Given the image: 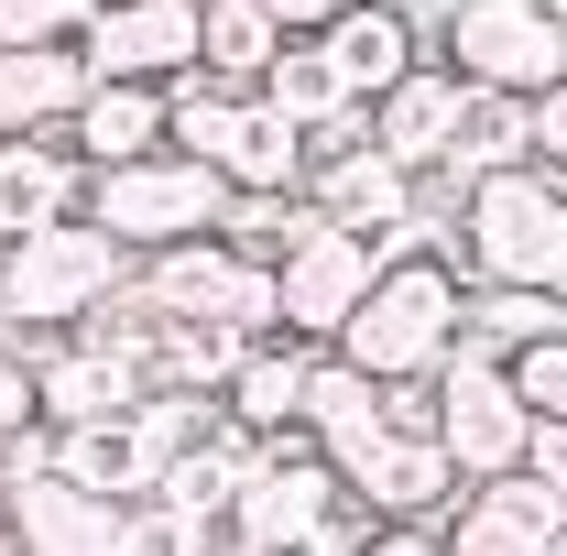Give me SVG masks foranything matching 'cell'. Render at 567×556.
<instances>
[{
	"label": "cell",
	"instance_id": "obj_41",
	"mask_svg": "<svg viewBox=\"0 0 567 556\" xmlns=\"http://www.w3.org/2000/svg\"><path fill=\"white\" fill-rule=\"evenodd\" d=\"M546 11H557V22H567V0H546Z\"/></svg>",
	"mask_w": 567,
	"mask_h": 556
},
{
	"label": "cell",
	"instance_id": "obj_1",
	"mask_svg": "<svg viewBox=\"0 0 567 556\" xmlns=\"http://www.w3.org/2000/svg\"><path fill=\"white\" fill-rule=\"evenodd\" d=\"M458 339H470V284H458V262L447 251H404V262L371 274L360 317L339 328V360L393 393V382H436L458 360Z\"/></svg>",
	"mask_w": 567,
	"mask_h": 556
},
{
	"label": "cell",
	"instance_id": "obj_19",
	"mask_svg": "<svg viewBox=\"0 0 567 556\" xmlns=\"http://www.w3.org/2000/svg\"><path fill=\"white\" fill-rule=\"evenodd\" d=\"M306 382H317V349H306V339H262L240 371H229L218 415L240 425L251 447H262V436H295V425H306Z\"/></svg>",
	"mask_w": 567,
	"mask_h": 556
},
{
	"label": "cell",
	"instance_id": "obj_9",
	"mask_svg": "<svg viewBox=\"0 0 567 556\" xmlns=\"http://www.w3.org/2000/svg\"><path fill=\"white\" fill-rule=\"evenodd\" d=\"M306 197L339 218V229H360L382 262H404V251H436L425 240V197L404 164H382L371 142H350V153H328V164H306Z\"/></svg>",
	"mask_w": 567,
	"mask_h": 556
},
{
	"label": "cell",
	"instance_id": "obj_27",
	"mask_svg": "<svg viewBox=\"0 0 567 556\" xmlns=\"http://www.w3.org/2000/svg\"><path fill=\"white\" fill-rule=\"evenodd\" d=\"M87 22H99V0H0V55H22V44H87Z\"/></svg>",
	"mask_w": 567,
	"mask_h": 556
},
{
	"label": "cell",
	"instance_id": "obj_18",
	"mask_svg": "<svg viewBox=\"0 0 567 556\" xmlns=\"http://www.w3.org/2000/svg\"><path fill=\"white\" fill-rule=\"evenodd\" d=\"M76 99H87V55H76V44H22V55H0V142L66 132Z\"/></svg>",
	"mask_w": 567,
	"mask_h": 556
},
{
	"label": "cell",
	"instance_id": "obj_2",
	"mask_svg": "<svg viewBox=\"0 0 567 556\" xmlns=\"http://www.w3.org/2000/svg\"><path fill=\"white\" fill-rule=\"evenodd\" d=\"M142 262L110 240V229H33V240H0V349H44V339H76Z\"/></svg>",
	"mask_w": 567,
	"mask_h": 556
},
{
	"label": "cell",
	"instance_id": "obj_8",
	"mask_svg": "<svg viewBox=\"0 0 567 556\" xmlns=\"http://www.w3.org/2000/svg\"><path fill=\"white\" fill-rule=\"evenodd\" d=\"M142 295L164 317H197V328H240V339H284V306H274V274H251L229 240H186V251H153L142 262Z\"/></svg>",
	"mask_w": 567,
	"mask_h": 556
},
{
	"label": "cell",
	"instance_id": "obj_30",
	"mask_svg": "<svg viewBox=\"0 0 567 556\" xmlns=\"http://www.w3.org/2000/svg\"><path fill=\"white\" fill-rule=\"evenodd\" d=\"M218 524H197V513H175V502H132L121 513V556H208Z\"/></svg>",
	"mask_w": 567,
	"mask_h": 556
},
{
	"label": "cell",
	"instance_id": "obj_4",
	"mask_svg": "<svg viewBox=\"0 0 567 556\" xmlns=\"http://www.w3.org/2000/svg\"><path fill=\"white\" fill-rule=\"evenodd\" d=\"M339 513H350L339 459L295 425V436H262V447H251V470L229 491V524H218V535H240V546H262V556H295V546H317V535H339Z\"/></svg>",
	"mask_w": 567,
	"mask_h": 556
},
{
	"label": "cell",
	"instance_id": "obj_35",
	"mask_svg": "<svg viewBox=\"0 0 567 556\" xmlns=\"http://www.w3.org/2000/svg\"><path fill=\"white\" fill-rule=\"evenodd\" d=\"M262 11H274V22L295 33V44H317V33H328V22H339L350 0H262Z\"/></svg>",
	"mask_w": 567,
	"mask_h": 556
},
{
	"label": "cell",
	"instance_id": "obj_39",
	"mask_svg": "<svg viewBox=\"0 0 567 556\" xmlns=\"http://www.w3.org/2000/svg\"><path fill=\"white\" fill-rule=\"evenodd\" d=\"M208 556H262V546H240V535H208Z\"/></svg>",
	"mask_w": 567,
	"mask_h": 556
},
{
	"label": "cell",
	"instance_id": "obj_26",
	"mask_svg": "<svg viewBox=\"0 0 567 556\" xmlns=\"http://www.w3.org/2000/svg\"><path fill=\"white\" fill-rule=\"evenodd\" d=\"M535 339H567V295H524V284H470V349L513 360V349H535Z\"/></svg>",
	"mask_w": 567,
	"mask_h": 556
},
{
	"label": "cell",
	"instance_id": "obj_31",
	"mask_svg": "<svg viewBox=\"0 0 567 556\" xmlns=\"http://www.w3.org/2000/svg\"><path fill=\"white\" fill-rule=\"evenodd\" d=\"M502 371H513V393H524V415H535V425H567V339L513 349Z\"/></svg>",
	"mask_w": 567,
	"mask_h": 556
},
{
	"label": "cell",
	"instance_id": "obj_23",
	"mask_svg": "<svg viewBox=\"0 0 567 556\" xmlns=\"http://www.w3.org/2000/svg\"><path fill=\"white\" fill-rule=\"evenodd\" d=\"M295 44L262 0H197V76H218V87H251L262 99V76H274V55Z\"/></svg>",
	"mask_w": 567,
	"mask_h": 556
},
{
	"label": "cell",
	"instance_id": "obj_40",
	"mask_svg": "<svg viewBox=\"0 0 567 556\" xmlns=\"http://www.w3.org/2000/svg\"><path fill=\"white\" fill-rule=\"evenodd\" d=\"M0 556H22V535H11V524H0Z\"/></svg>",
	"mask_w": 567,
	"mask_h": 556
},
{
	"label": "cell",
	"instance_id": "obj_21",
	"mask_svg": "<svg viewBox=\"0 0 567 556\" xmlns=\"http://www.w3.org/2000/svg\"><path fill=\"white\" fill-rule=\"evenodd\" d=\"M208 175L229 186V197H284V186H306V132L284 121L274 99H240V121H229Z\"/></svg>",
	"mask_w": 567,
	"mask_h": 556
},
{
	"label": "cell",
	"instance_id": "obj_28",
	"mask_svg": "<svg viewBox=\"0 0 567 556\" xmlns=\"http://www.w3.org/2000/svg\"><path fill=\"white\" fill-rule=\"evenodd\" d=\"M470 502H492L502 524H524V535H546V546H557V535H567V491H546V481H535V470H502V481H481V491H470Z\"/></svg>",
	"mask_w": 567,
	"mask_h": 556
},
{
	"label": "cell",
	"instance_id": "obj_22",
	"mask_svg": "<svg viewBox=\"0 0 567 556\" xmlns=\"http://www.w3.org/2000/svg\"><path fill=\"white\" fill-rule=\"evenodd\" d=\"M306 436L350 470V459H371L382 436H393V415H382V382L371 371H350L339 349H317V382H306Z\"/></svg>",
	"mask_w": 567,
	"mask_h": 556
},
{
	"label": "cell",
	"instance_id": "obj_6",
	"mask_svg": "<svg viewBox=\"0 0 567 556\" xmlns=\"http://www.w3.org/2000/svg\"><path fill=\"white\" fill-rule=\"evenodd\" d=\"M436 66L458 87H492V99H546L567 76V22L546 0H458Z\"/></svg>",
	"mask_w": 567,
	"mask_h": 556
},
{
	"label": "cell",
	"instance_id": "obj_5",
	"mask_svg": "<svg viewBox=\"0 0 567 556\" xmlns=\"http://www.w3.org/2000/svg\"><path fill=\"white\" fill-rule=\"evenodd\" d=\"M218 218H229V186H218L208 164H186V153H142V164H110V175H87V229H110L132 262L208 240Z\"/></svg>",
	"mask_w": 567,
	"mask_h": 556
},
{
	"label": "cell",
	"instance_id": "obj_24",
	"mask_svg": "<svg viewBox=\"0 0 567 556\" xmlns=\"http://www.w3.org/2000/svg\"><path fill=\"white\" fill-rule=\"evenodd\" d=\"M513 164H535V99L470 87V99H458V142H447V175L481 186V175H513Z\"/></svg>",
	"mask_w": 567,
	"mask_h": 556
},
{
	"label": "cell",
	"instance_id": "obj_42",
	"mask_svg": "<svg viewBox=\"0 0 567 556\" xmlns=\"http://www.w3.org/2000/svg\"><path fill=\"white\" fill-rule=\"evenodd\" d=\"M0 491H11V481H0Z\"/></svg>",
	"mask_w": 567,
	"mask_h": 556
},
{
	"label": "cell",
	"instance_id": "obj_13",
	"mask_svg": "<svg viewBox=\"0 0 567 556\" xmlns=\"http://www.w3.org/2000/svg\"><path fill=\"white\" fill-rule=\"evenodd\" d=\"M0 524L22 535V556H121V502L76 491L66 470H11Z\"/></svg>",
	"mask_w": 567,
	"mask_h": 556
},
{
	"label": "cell",
	"instance_id": "obj_36",
	"mask_svg": "<svg viewBox=\"0 0 567 556\" xmlns=\"http://www.w3.org/2000/svg\"><path fill=\"white\" fill-rule=\"evenodd\" d=\"M524 470L546 491H567V425H535V447H524Z\"/></svg>",
	"mask_w": 567,
	"mask_h": 556
},
{
	"label": "cell",
	"instance_id": "obj_32",
	"mask_svg": "<svg viewBox=\"0 0 567 556\" xmlns=\"http://www.w3.org/2000/svg\"><path fill=\"white\" fill-rule=\"evenodd\" d=\"M535 175H557V186H567V76L535 99Z\"/></svg>",
	"mask_w": 567,
	"mask_h": 556
},
{
	"label": "cell",
	"instance_id": "obj_17",
	"mask_svg": "<svg viewBox=\"0 0 567 556\" xmlns=\"http://www.w3.org/2000/svg\"><path fill=\"white\" fill-rule=\"evenodd\" d=\"M66 142H76V164H87V175L164 153V87H132V76H87V99H76Z\"/></svg>",
	"mask_w": 567,
	"mask_h": 556
},
{
	"label": "cell",
	"instance_id": "obj_12",
	"mask_svg": "<svg viewBox=\"0 0 567 556\" xmlns=\"http://www.w3.org/2000/svg\"><path fill=\"white\" fill-rule=\"evenodd\" d=\"M33 360V415L55 425H99V415H132V404H153V382H142V360H121V349H87V339H44L22 349Z\"/></svg>",
	"mask_w": 567,
	"mask_h": 556
},
{
	"label": "cell",
	"instance_id": "obj_37",
	"mask_svg": "<svg viewBox=\"0 0 567 556\" xmlns=\"http://www.w3.org/2000/svg\"><path fill=\"white\" fill-rule=\"evenodd\" d=\"M295 556H360V535L339 524V535H317V546H295Z\"/></svg>",
	"mask_w": 567,
	"mask_h": 556
},
{
	"label": "cell",
	"instance_id": "obj_25",
	"mask_svg": "<svg viewBox=\"0 0 567 556\" xmlns=\"http://www.w3.org/2000/svg\"><path fill=\"white\" fill-rule=\"evenodd\" d=\"M317 229H328V208H317L306 186H284V197H229V218H218V240H229L251 274H284Z\"/></svg>",
	"mask_w": 567,
	"mask_h": 556
},
{
	"label": "cell",
	"instance_id": "obj_15",
	"mask_svg": "<svg viewBox=\"0 0 567 556\" xmlns=\"http://www.w3.org/2000/svg\"><path fill=\"white\" fill-rule=\"evenodd\" d=\"M458 99H470V87L425 55L404 87H382V99H371V153H382V164H404V175L425 186V175L447 164V142H458Z\"/></svg>",
	"mask_w": 567,
	"mask_h": 556
},
{
	"label": "cell",
	"instance_id": "obj_3",
	"mask_svg": "<svg viewBox=\"0 0 567 556\" xmlns=\"http://www.w3.org/2000/svg\"><path fill=\"white\" fill-rule=\"evenodd\" d=\"M458 274L470 284H524V295H567V186L513 164L458 186Z\"/></svg>",
	"mask_w": 567,
	"mask_h": 556
},
{
	"label": "cell",
	"instance_id": "obj_34",
	"mask_svg": "<svg viewBox=\"0 0 567 556\" xmlns=\"http://www.w3.org/2000/svg\"><path fill=\"white\" fill-rule=\"evenodd\" d=\"M360 556H447V546H436V524H371Z\"/></svg>",
	"mask_w": 567,
	"mask_h": 556
},
{
	"label": "cell",
	"instance_id": "obj_7",
	"mask_svg": "<svg viewBox=\"0 0 567 556\" xmlns=\"http://www.w3.org/2000/svg\"><path fill=\"white\" fill-rule=\"evenodd\" d=\"M436 447H447L458 491H481V481H502V470H524V447H535V415H524L513 371H502L492 349H470V339H458V360L436 371Z\"/></svg>",
	"mask_w": 567,
	"mask_h": 556
},
{
	"label": "cell",
	"instance_id": "obj_10",
	"mask_svg": "<svg viewBox=\"0 0 567 556\" xmlns=\"http://www.w3.org/2000/svg\"><path fill=\"white\" fill-rule=\"evenodd\" d=\"M371 274H382V251L360 240V229H317L295 262L274 274V306H284V339H306V349H339V328L360 317V295H371Z\"/></svg>",
	"mask_w": 567,
	"mask_h": 556
},
{
	"label": "cell",
	"instance_id": "obj_29",
	"mask_svg": "<svg viewBox=\"0 0 567 556\" xmlns=\"http://www.w3.org/2000/svg\"><path fill=\"white\" fill-rule=\"evenodd\" d=\"M436 546H447V556H546V535H524V524H502L492 502H470V491H458V513L436 524Z\"/></svg>",
	"mask_w": 567,
	"mask_h": 556
},
{
	"label": "cell",
	"instance_id": "obj_33",
	"mask_svg": "<svg viewBox=\"0 0 567 556\" xmlns=\"http://www.w3.org/2000/svg\"><path fill=\"white\" fill-rule=\"evenodd\" d=\"M22 425H44V415H33V360H22V349H0V447H11Z\"/></svg>",
	"mask_w": 567,
	"mask_h": 556
},
{
	"label": "cell",
	"instance_id": "obj_38",
	"mask_svg": "<svg viewBox=\"0 0 567 556\" xmlns=\"http://www.w3.org/2000/svg\"><path fill=\"white\" fill-rule=\"evenodd\" d=\"M382 11H404V22H425V11H436V22H447L458 0H382Z\"/></svg>",
	"mask_w": 567,
	"mask_h": 556
},
{
	"label": "cell",
	"instance_id": "obj_16",
	"mask_svg": "<svg viewBox=\"0 0 567 556\" xmlns=\"http://www.w3.org/2000/svg\"><path fill=\"white\" fill-rule=\"evenodd\" d=\"M87 218V164L66 132L44 142H0V240H33V229H66Z\"/></svg>",
	"mask_w": 567,
	"mask_h": 556
},
{
	"label": "cell",
	"instance_id": "obj_20",
	"mask_svg": "<svg viewBox=\"0 0 567 556\" xmlns=\"http://www.w3.org/2000/svg\"><path fill=\"white\" fill-rule=\"evenodd\" d=\"M317 44H328V66L360 87V110H371L382 87H404V76L425 66V33L404 22V11H382V0H350V11H339V22L317 33Z\"/></svg>",
	"mask_w": 567,
	"mask_h": 556
},
{
	"label": "cell",
	"instance_id": "obj_14",
	"mask_svg": "<svg viewBox=\"0 0 567 556\" xmlns=\"http://www.w3.org/2000/svg\"><path fill=\"white\" fill-rule=\"evenodd\" d=\"M339 481H350V502L371 513V524H447V513H458V470H447L436 436H382V447L350 459Z\"/></svg>",
	"mask_w": 567,
	"mask_h": 556
},
{
	"label": "cell",
	"instance_id": "obj_11",
	"mask_svg": "<svg viewBox=\"0 0 567 556\" xmlns=\"http://www.w3.org/2000/svg\"><path fill=\"white\" fill-rule=\"evenodd\" d=\"M76 55H87V76L175 87V76H197V0H99Z\"/></svg>",
	"mask_w": 567,
	"mask_h": 556
}]
</instances>
